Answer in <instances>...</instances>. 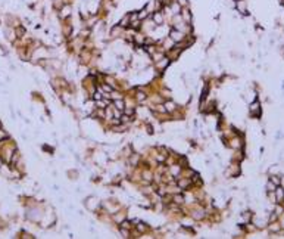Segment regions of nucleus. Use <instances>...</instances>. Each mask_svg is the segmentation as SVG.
<instances>
[{
	"label": "nucleus",
	"mask_w": 284,
	"mask_h": 239,
	"mask_svg": "<svg viewBox=\"0 0 284 239\" xmlns=\"http://www.w3.org/2000/svg\"><path fill=\"white\" fill-rule=\"evenodd\" d=\"M266 189L270 190V192H275V183H272V182H268V185H266Z\"/></svg>",
	"instance_id": "1a4fd4ad"
},
{
	"label": "nucleus",
	"mask_w": 284,
	"mask_h": 239,
	"mask_svg": "<svg viewBox=\"0 0 284 239\" xmlns=\"http://www.w3.org/2000/svg\"><path fill=\"white\" fill-rule=\"evenodd\" d=\"M271 182H272V183H275V185H278V183H280V180L277 179V177H272V179H271Z\"/></svg>",
	"instance_id": "2eb2a0df"
},
{
	"label": "nucleus",
	"mask_w": 284,
	"mask_h": 239,
	"mask_svg": "<svg viewBox=\"0 0 284 239\" xmlns=\"http://www.w3.org/2000/svg\"><path fill=\"white\" fill-rule=\"evenodd\" d=\"M275 198H277V201H283L284 199V190L283 187H275Z\"/></svg>",
	"instance_id": "f03ea898"
},
{
	"label": "nucleus",
	"mask_w": 284,
	"mask_h": 239,
	"mask_svg": "<svg viewBox=\"0 0 284 239\" xmlns=\"http://www.w3.org/2000/svg\"><path fill=\"white\" fill-rule=\"evenodd\" d=\"M153 19H155V22H156V24H160V22L164 21V16H162V14L156 12V14H155V16H153Z\"/></svg>",
	"instance_id": "39448f33"
},
{
	"label": "nucleus",
	"mask_w": 284,
	"mask_h": 239,
	"mask_svg": "<svg viewBox=\"0 0 284 239\" xmlns=\"http://www.w3.org/2000/svg\"><path fill=\"white\" fill-rule=\"evenodd\" d=\"M133 112H134V111H133V109H131V108H130V109H125V114H128V115H131V114H133Z\"/></svg>",
	"instance_id": "dca6fc26"
},
{
	"label": "nucleus",
	"mask_w": 284,
	"mask_h": 239,
	"mask_svg": "<svg viewBox=\"0 0 284 239\" xmlns=\"http://www.w3.org/2000/svg\"><path fill=\"white\" fill-rule=\"evenodd\" d=\"M94 99H96V100H100L102 95H100V93H94Z\"/></svg>",
	"instance_id": "4468645a"
},
{
	"label": "nucleus",
	"mask_w": 284,
	"mask_h": 239,
	"mask_svg": "<svg viewBox=\"0 0 284 239\" xmlns=\"http://www.w3.org/2000/svg\"><path fill=\"white\" fill-rule=\"evenodd\" d=\"M137 99H139V100H145V99H146V95L143 92H139V93H137Z\"/></svg>",
	"instance_id": "f8f14e48"
},
{
	"label": "nucleus",
	"mask_w": 284,
	"mask_h": 239,
	"mask_svg": "<svg viewBox=\"0 0 284 239\" xmlns=\"http://www.w3.org/2000/svg\"><path fill=\"white\" fill-rule=\"evenodd\" d=\"M130 16H125V18H124V19L121 21V27H125V25H128L130 24Z\"/></svg>",
	"instance_id": "9d476101"
},
{
	"label": "nucleus",
	"mask_w": 284,
	"mask_h": 239,
	"mask_svg": "<svg viewBox=\"0 0 284 239\" xmlns=\"http://www.w3.org/2000/svg\"><path fill=\"white\" fill-rule=\"evenodd\" d=\"M115 106H116V109H119V111H122L124 109V102L122 100H115Z\"/></svg>",
	"instance_id": "0eeeda50"
},
{
	"label": "nucleus",
	"mask_w": 284,
	"mask_h": 239,
	"mask_svg": "<svg viewBox=\"0 0 284 239\" xmlns=\"http://www.w3.org/2000/svg\"><path fill=\"white\" fill-rule=\"evenodd\" d=\"M168 62H169L168 59H164V61H160V62L158 63V67H159V68H165V67L168 65Z\"/></svg>",
	"instance_id": "9b49d317"
},
{
	"label": "nucleus",
	"mask_w": 284,
	"mask_h": 239,
	"mask_svg": "<svg viewBox=\"0 0 284 239\" xmlns=\"http://www.w3.org/2000/svg\"><path fill=\"white\" fill-rule=\"evenodd\" d=\"M259 111H260V108H259V103L258 102H253L250 105V112H252V115H259Z\"/></svg>",
	"instance_id": "20e7f679"
},
{
	"label": "nucleus",
	"mask_w": 284,
	"mask_h": 239,
	"mask_svg": "<svg viewBox=\"0 0 284 239\" xmlns=\"http://www.w3.org/2000/svg\"><path fill=\"white\" fill-rule=\"evenodd\" d=\"M184 3H187V0H180V5H184Z\"/></svg>",
	"instance_id": "f3484780"
},
{
	"label": "nucleus",
	"mask_w": 284,
	"mask_h": 239,
	"mask_svg": "<svg viewBox=\"0 0 284 239\" xmlns=\"http://www.w3.org/2000/svg\"><path fill=\"white\" fill-rule=\"evenodd\" d=\"M165 108H166V111H174V109H175V103H174V102H166V103H165Z\"/></svg>",
	"instance_id": "423d86ee"
},
{
	"label": "nucleus",
	"mask_w": 284,
	"mask_h": 239,
	"mask_svg": "<svg viewBox=\"0 0 284 239\" xmlns=\"http://www.w3.org/2000/svg\"><path fill=\"white\" fill-rule=\"evenodd\" d=\"M283 227H284V221H283Z\"/></svg>",
	"instance_id": "a211bd4d"
},
{
	"label": "nucleus",
	"mask_w": 284,
	"mask_h": 239,
	"mask_svg": "<svg viewBox=\"0 0 284 239\" xmlns=\"http://www.w3.org/2000/svg\"><path fill=\"white\" fill-rule=\"evenodd\" d=\"M180 187H187L188 185H190V180H187V179H183V180H180Z\"/></svg>",
	"instance_id": "6e6552de"
},
{
	"label": "nucleus",
	"mask_w": 284,
	"mask_h": 239,
	"mask_svg": "<svg viewBox=\"0 0 284 239\" xmlns=\"http://www.w3.org/2000/svg\"><path fill=\"white\" fill-rule=\"evenodd\" d=\"M183 16H184V19H186V18H187V21H190V14H188V10H184Z\"/></svg>",
	"instance_id": "ddd939ff"
},
{
	"label": "nucleus",
	"mask_w": 284,
	"mask_h": 239,
	"mask_svg": "<svg viewBox=\"0 0 284 239\" xmlns=\"http://www.w3.org/2000/svg\"><path fill=\"white\" fill-rule=\"evenodd\" d=\"M236 2H237V0H236Z\"/></svg>",
	"instance_id": "6ab92c4d"
},
{
	"label": "nucleus",
	"mask_w": 284,
	"mask_h": 239,
	"mask_svg": "<svg viewBox=\"0 0 284 239\" xmlns=\"http://www.w3.org/2000/svg\"><path fill=\"white\" fill-rule=\"evenodd\" d=\"M237 10L240 12V14H246V3L243 0H237Z\"/></svg>",
	"instance_id": "7ed1b4c3"
},
{
	"label": "nucleus",
	"mask_w": 284,
	"mask_h": 239,
	"mask_svg": "<svg viewBox=\"0 0 284 239\" xmlns=\"http://www.w3.org/2000/svg\"><path fill=\"white\" fill-rule=\"evenodd\" d=\"M183 39H184V34L181 31H178V30H172L171 31V40L172 41H181Z\"/></svg>",
	"instance_id": "f257e3e1"
}]
</instances>
